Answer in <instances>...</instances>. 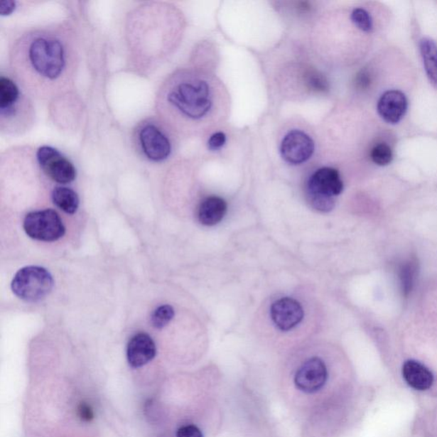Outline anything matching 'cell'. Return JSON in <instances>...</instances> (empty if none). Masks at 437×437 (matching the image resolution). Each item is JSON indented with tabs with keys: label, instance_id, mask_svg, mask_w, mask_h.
<instances>
[{
	"label": "cell",
	"instance_id": "6da1fadb",
	"mask_svg": "<svg viewBox=\"0 0 437 437\" xmlns=\"http://www.w3.org/2000/svg\"><path fill=\"white\" fill-rule=\"evenodd\" d=\"M65 24L33 28L10 48L12 75L29 95L48 101L74 87L79 66L77 39Z\"/></svg>",
	"mask_w": 437,
	"mask_h": 437
},
{
	"label": "cell",
	"instance_id": "7a4b0ae2",
	"mask_svg": "<svg viewBox=\"0 0 437 437\" xmlns=\"http://www.w3.org/2000/svg\"><path fill=\"white\" fill-rule=\"evenodd\" d=\"M213 106L210 84L194 71L180 70L161 85L155 100L156 112L169 129H180L203 120Z\"/></svg>",
	"mask_w": 437,
	"mask_h": 437
},
{
	"label": "cell",
	"instance_id": "3957f363",
	"mask_svg": "<svg viewBox=\"0 0 437 437\" xmlns=\"http://www.w3.org/2000/svg\"><path fill=\"white\" fill-rule=\"evenodd\" d=\"M127 20L126 37L134 66L150 71L161 65L163 45L161 4L140 6Z\"/></svg>",
	"mask_w": 437,
	"mask_h": 437
},
{
	"label": "cell",
	"instance_id": "277c9868",
	"mask_svg": "<svg viewBox=\"0 0 437 437\" xmlns=\"http://www.w3.org/2000/svg\"><path fill=\"white\" fill-rule=\"evenodd\" d=\"M36 109L31 95L15 78L0 75V131L18 136L27 133L36 122Z\"/></svg>",
	"mask_w": 437,
	"mask_h": 437
},
{
	"label": "cell",
	"instance_id": "5b68a950",
	"mask_svg": "<svg viewBox=\"0 0 437 437\" xmlns=\"http://www.w3.org/2000/svg\"><path fill=\"white\" fill-rule=\"evenodd\" d=\"M169 129L159 117L144 119L134 129L135 149L151 163H164L173 153V146Z\"/></svg>",
	"mask_w": 437,
	"mask_h": 437
},
{
	"label": "cell",
	"instance_id": "8992f818",
	"mask_svg": "<svg viewBox=\"0 0 437 437\" xmlns=\"http://www.w3.org/2000/svg\"><path fill=\"white\" fill-rule=\"evenodd\" d=\"M53 276L43 267L26 266L20 269L11 283L14 293L26 302H38L52 291Z\"/></svg>",
	"mask_w": 437,
	"mask_h": 437
},
{
	"label": "cell",
	"instance_id": "52a82bcc",
	"mask_svg": "<svg viewBox=\"0 0 437 437\" xmlns=\"http://www.w3.org/2000/svg\"><path fill=\"white\" fill-rule=\"evenodd\" d=\"M36 161L41 171L58 184H70L77 176L73 163L53 146L40 147L36 151Z\"/></svg>",
	"mask_w": 437,
	"mask_h": 437
},
{
	"label": "cell",
	"instance_id": "ba28073f",
	"mask_svg": "<svg viewBox=\"0 0 437 437\" xmlns=\"http://www.w3.org/2000/svg\"><path fill=\"white\" fill-rule=\"evenodd\" d=\"M25 232L31 239L54 242L65 235V227L56 211L45 210L31 212L23 222Z\"/></svg>",
	"mask_w": 437,
	"mask_h": 437
},
{
	"label": "cell",
	"instance_id": "9c48e42d",
	"mask_svg": "<svg viewBox=\"0 0 437 437\" xmlns=\"http://www.w3.org/2000/svg\"><path fill=\"white\" fill-rule=\"evenodd\" d=\"M315 144L311 136L300 130H292L284 136L280 146V153L286 163L299 165L312 158Z\"/></svg>",
	"mask_w": 437,
	"mask_h": 437
},
{
	"label": "cell",
	"instance_id": "30bf717a",
	"mask_svg": "<svg viewBox=\"0 0 437 437\" xmlns=\"http://www.w3.org/2000/svg\"><path fill=\"white\" fill-rule=\"evenodd\" d=\"M328 379V368L323 360L313 357L307 360L295 375V384L301 392L312 394L323 388Z\"/></svg>",
	"mask_w": 437,
	"mask_h": 437
},
{
	"label": "cell",
	"instance_id": "8fae6325",
	"mask_svg": "<svg viewBox=\"0 0 437 437\" xmlns=\"http://www.w3.org/2000/svg\"><path fill=\"white\" fill-rule=\"evenodd\" d=\"M304 311L298 301L284 298L276 301L271 307V320L277 328L287 332L303 320Z\"/></svg>",
	"mask_w": 437,
	"mask_h": 437
},
{
	"label": "cell",
	"instance_id": "7c38bea8",
	"mask_svg": "<svg viewBox=\"0 0 437 437\" xmlns=\"http://www.w3.org/2000/svg\"><path fill=\"white\" fill-rule=\"evenodd\" d=\"M343 182L340 173L333 168H322L313 173L308 182L307 192L334 198L341 194Z\"/></svg>",
	"mask_w": 437,
	"mask_h": 437
},
{
	"label": "cell",
	"instance_id": "4fadbf2b",
	"mask_svg": "<svg viewBox=\"0 0 437 437\" xmlns=\"http://www.w3.org/2000/svg\"><path fill=\"white\" fill-rule=\"evenodd\" d=\"M156 355L153 339L146 333H138L127 345L126 357L131 367H142L151 362Z\"/></svg>",
	"mask_w": 437,
	"mask_h": 437
},
{
	"label": "cell",
	"instance_id": "5bb4252c",
	"mask_svg": "<svg viewBox=\"0 0 437 437\" xmlns=\"http://www.w3.org/2000/svg\"><path fill=\"white\" fill-rule=\"evenodd\" d=\"M407 99L404 93L397 90L385 92L377 103V112L386 122L396 124L405 116Z\"/></svg>",
	"mask_w": 437,
	"mask_h": 437
},
{
	"label": "cell",
	"instance_id": "9a60e30c",
	"mask_svg": "<svg viewBox=\"0 0 437 437\" xmlns=\"http://www.w3.org/2000/svg\"><path fill=\"white\" fill-rule=\"evenodd\" d=\"M402 376L406 383L418 392L430 389L435 380L430 369L414 360H406L403 364Z\"/></svg>",
	"mask_w": 437,
	"mask_h": 437
},
{
	"label": "cell",
	"instance_id": "2e32d148",
	"mask_svg": "<svg viewBox=\"0 0 437 437\" xmlns=\"http://www.w3.org/2000/svg\"><path fill=\"white\" fill-rule=\"evenodd\" d=\"M227 211V205L223 198L210 197L205 199L198 207L199 222L205 226H215L222 222Z\"/></svg>",
	"mask_w": 437,
	"mask_h": 437
},
{
	"label": "cell",
	"instance_id": "e0dca14e",
	"mask_svg": "<svg viewBox=\"0 0 437 437\" xmlns=\"http://www.w3.org/2000/svg\"><path fill=\"white\" fill-rule=\"evenodd\" d=\"M54 205L67 214L73 215L78 210L80 199L77 193L66 186H58L52 194Z\"/></svg>",
	"mask_w": 437,
	"mask_h": 437
},
{
	"label": "cell",
	"instance_id": "ac0fdd59",
	"mask_svg": "<svg viewBox=\"0 0 437 437\" xmlns=\"http://www.w3.org/2000/svg\"><path fill=\"white\" fill-rule=\"evenodd\" d=\"M420 53L428 79L437 86V45L430 39H423L420 42Z\"/></svg>",
	"mask_w": 437,
	"mask_h": 437
},
{
	"label": "cell",
	"instance_id": "d6986e66",
	"mask_svg": "<svg viewBox=\"0 0 437 437\" xmlns=\"http://www.w3.org/2000/svg\"><path fill=\"white\" fill-rule=\"evenodd\" d=\"M175 317V311L169 305H162L152 313L151 322L156 329H162Z\"/></svg>",
	"mask_w": 437,
	"mask_h": 437
},
{
	"label": "cell",
	"instance_id": "ffe728a7",
	"mask_svg": "<svg viewBox=\"0 0 437 437\" xmlns=\"http://www.w3.org/2000/svg\"><path fill=\"white\" fill-rule=\"evenodd\" d=\"M305 82L313 91L325 92L329 90V83L324 75L316 70H308L305 74Z\"/></svg>",
	"mask_w": 437,
	"mask_h": 437
},
{
	"label": "cell",
	"instance_id": "44dd1931",
	"mask_svg": "<svg viewBox=\"0 0 437 437\" xmlns=\"http://www.w3.org/2000/svg\"><path fill=\"white\" fill-rule=\"evenodd\" d=\"M371 158L373 163L379 165V166H386V165L392 163L393 159L392 148L386 144H377L372 150Z\"/></svg>",
	"mask_w": 437,
	"mask_h": 437
},
{
	"label": "cell",
	"instance_id": "7402d4cb",
	"mask_svg": "<svg viewBox=\"0 0 437 437\" xmlns=\"http://www.w3.org/2000/svg\"><path fill=\"white\" fill-rule=\"evenodd\" d=\"M307 200L309 205L317 211L330 212L335 206L334 198L321 196L307 192Z\"/></svg>",
	"mask_w": 437,
	"mask_h": 437
},
{
	"label": "cell",
	"instance_id": "603a6c76",
	"mask_svg": "<svg viewBox=\"0 0 437 437\" xmlns=\"http://www.w3.org/2000/svg\"><path fill=\"white\" fill-rule=\"evenodd\" d=\"M351 20L356 27L363 32H371L373 28L372 19L370 14L362 8L355 9L351 14Z\"/></svg>",
	"mask_w": 437,
	"mask_h": 437
},
{
	"label": "cell",
	"instance_id": "cb8c5ba5",
	"mask_svg": "<svg viewBox=\"0 0 437 437\" xmlns=\"http://www.w3.org/2000/svg\"><path fill=\"white\" fill-rule=\"evenodd\" d=\"M416 267L414 264H407L404 269H402V284L404 286L406 292H409L411 290V284H413L414 279L415 276Z\"/></svg>",
	"mask_w": 437,
	"mask_h": 437
},
{
	"label": "cell",
	"instance_id": "d4e9b609",
	"mask_svg": "<svg viewBox=\"0 0 437 437\" xmlns=\"http://www.w3.org/2000/svg\"><path fill=\"white\" fill-rule=\"evenodd\" d=\"M227 142V136L222 131H218L211 136L207 142V147L210 151H217L225 146Z\"/></svg>",
	"mask_w": 437,
	"mask_h": 437
},
{
	"label": "cell",
	"instance_id": "484cf974",
	"mask_svg": "<svg viewBox=\"0 0 437 437\" xmlns=\"http://www.w3.org/2000/svg\"><path fill=\"white\" fill-rule=\"evenodd\" d=\"M176 437H203L200 428L194 424H188L178 428Z\"/></svg>",
	"mask_w": 437,
	"mask_h": 437
},
{
	"label": "cell",
	"instance_id": "4316f807",
	"mask_svg": "<svg viewBox=\"0 0 437 437\" xmlns=\"http://www.w3.org/2000/svg\"><path fill=\"white\" fill-rule=\"evenodd\" d=\"M78 416L83 422H91L95 419V411L86 402H82L78 406Z\"/></svg>",
	"mask_w": 437,
	"mask_h": 437
},
{
	"label": "cell",
	"instance_id": "83f0119b",
	"mask_svg": "<svg viewBox=\"0 0 437 437\" xmlns=\"http://www.w3.org/2000/svg\"><path fill=\"white\" fill-rule=\"evenodd\" d=\"M16 5H18V3L14 1V0H4L0 3V15L2 16L11 15L18 7Z\"/></svg>",
	"mask_w": 437,
	"mask_h": 437
},
{
	"label": "cell",
	"instance_id": "f1b7e54d",
	"mask_svg": "<svg viewBox=\"0 0 437 437\" xmlns=\"http://www.w3.org/2000/svg\"><path fill=\"white\" fill-rule=\"evenodd\" d=\"M371 79L370 76L367 73V72L362 71L358 75L357 78H356V85L360 88H366L370 84Z\"/></svg>",
	"mask_w": 437,
	"mask_h": 437
}]
</instances>
